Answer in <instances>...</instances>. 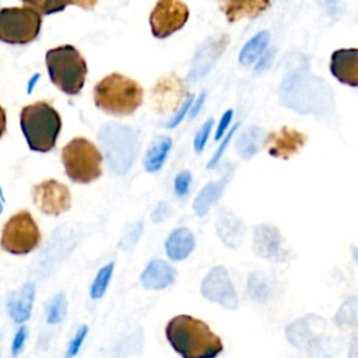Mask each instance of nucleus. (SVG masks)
Returning a JSON list of instances; mask_svg holds the SVG:
<instances>
[{"label": "nucleus", "mask_w": 358, "mask_h": 358, "mask_svg": "<svg viewBox=\"0 0 358 358\" xmlns=\"http://www.w3.org/2000/svg\"><path fill=\"white\" fill-rule=\"evenodd\" d=\"M113 270H115V263L110 262L108 264H105L103 267H101L91 284V288H90V296L92 299H99L103 296V294L106 292L108 289V285L110 282V278H112V274H113Z\"/></svg>", "instance_id": "26"}, {"label": "nucleus", "mask_w": 358, "mask_h": 358, "mask_svg": "<svg viewBox=\"0 0 358 358\" xmlns=\"http://www.w3.org/2000/svg\"><path fill=\"white\" fill-rule=\"evenodd\" d=\"M143 95L140 84L120 73L108 74L94 87L95 106L113 116L134 113L143 103Z\"/></svg>", "instance_id": "2"}, {"label": "nucleus", "mask_w": 358, "mask_h": 358, "mask_svg": "<svg viewBox=\"0 0 358 358\" xmlns=\"http://www.w3.org/2000/svg\"><path fill=\"white\" fill-rule=\"evenodd\" d=\"M98 140L110 171L117 176L126 175L137 155L140 144L138 130L109 123L99 130Z\"/></svg>", "instance_id": "5"}, {"label": "nucleus", "mask_w": 358, "mask_h": 358, "mask_svg": "<svg viewBox=\"0 0 358 358\" xmlns=\"http://www.w3.org/2000/svg\"><path fill=\"white\" fill-rule=\"evenodd\" d=\"M176 280V270L161 259L151 260L141 273L140 281L144 288L159 291L172 285Z\"/></svg>", "instance_id": "17"}, {"label": "nucleus", "mask_w": 358, "mask_h": 358, "mask_svg": "<svg viewBox=\"0 0 358 358\" xmlns=\"http://www.w3.org/2000/svg\"><path fill=\"white\" fill-rule=\"evenodd\" d=\"M141 234H143V222L138 221V222L129 224L123 231V235L119 242V248L123 250H131L133 246L140 239Z\"/></svg>", "instance_id": "30"}, {"label": "nucleus", "mask_w": 358, "mask_h": 358, "mask_svg": "<svg viewBox=\"0 0 358 358\" xmlns=\"http://www.w3.org/2000/svg\"><path fill=\"white\" fill-rule=\"evenodd\" d=\"M171 147H172V138L169 136H158L157 138H154V141L150 144L143 158L144 169L147 172L159 171L166 161Z\"/></svg>", "instance_id": "22"}, {"label": "nucleus", "mask_w": 358, "mask_h": 358, "mask_svg": "<svg viewBox=\"0 0 358 358\" xmlns=\"http://www.w3.org/2000/svg\"><path fill=\"white\" fill-rule=\"evenodd\" d=\"M239 127V123H236L227 134H225V137H224V140H222V143L218 145V148H217V151L213 154V157H211V159L208 161V164H207V168L208 169H213V168H215L217 165H218V162L221 161V158H222V155H224V152H225V150H227V147H228V144L231 143V140H232V136H234V133L236 131V129Z\"/></svg>", "instance_id": "34"}, {"label": "nucleus", "mask_w": 358, "mask_h": 358, "mask_svg": "<svg viewBox=\"0 0 358 358\" xmlns=\"http://www.w3.org/2000/svg\"><path fill=\"white\" fill-rule=\"evenodd\" d=\"M193 98H194V96L190 94V95L187 96V99L183 102L182 108L176 112V115H175L171 120H168V122L165 123V127H168V129H173V127H176V126L183 120V117L186 116V113H187V112H189V109L192 108Z\"/></svg>", "instance_id": "35"}, {"label": "nucleus", "mask_w": 358, "mask_h": 358, "mask_svg": "<svg viewBox=\"0 0 358 358\" xmlns=\"http://www.w3.org/2000/svg\"><path fill=\"white\" fill-rule=\"evenodd\" d=\"M171 214H172L171 206L168 203H165V201H159L155 206V208L152 210V213H151V220L154 222H161V221H164Z\"/></svg>", "instance_id": "37"}, {"label": "nucleus", "mask_w": 358, "mask_h": 358, "mask_svg": "<svg viewBox=\"0 0 358 358\" xmlns=\"http://www.w3.org/2000/svg\"><path fill=\"white\" fill-rule=\"evenodd\" d=\"M67 312V301L63 292H59L55 295V298L52 299V302L48 306V312H46V322L49 324H57L60 323Z\"/></svg>", "instance_id": "29"}, {"label": "nucleus", "mask_w": 358, "mask_h": 358, "mask_svg": "<svg viewBox=\"0 0 358 358\" xmlns=\"http://www.w3.org/2000/svg\"><path fill=\"white\" fill-rule=\"evenodd\" d=\"M35 299V284L25 282L18 291H14L7 298V310L15 323H24L29 319Z\"/></svg>", "instance_id": "19"}, {"label": "nucleus", "mask_w": 358, "mask_h": 358, "mask_svg": "<svg viewBox=\"0 0 358 358\" xmlns=\"http://www.w3.org/2000/svg\"><path fill=\"white\" fill-rule=\"evenodd\" d=\"M322 330H324L323 319L317 315H308L289 323L285 327V336L296 348L305 350L315 358H324L329 350L326 348Z\"/></svg>", "instance_id": "9"}, {"label": "nucleus", "mask_w": 358, "mask_h": 358, "mask_svg": "<svg viewBox=\"0 0 358 358\" xmlns=\"http://www.w3.org/2000/svg\"><path fill=\"white\" fill-rule=\"evenodd\" d=\"M217 235L231 249H238L246 234L245 222L228 210H221L215 221Z\"/></svg>", "instance_id": "16"}, {"label": "nucleus", "mask_w": 358, "mask_h": 358, "mask_svg": "<svg viewBox=\"0 0 358 358\" xmlns=\"http://www.w3.org/2000/svg\"><path fill=\"white\" fill-rule=\"evenodd\" d=\"M20 126L32 151L48 152L56 145L62 119L49 102L38 101L21 109Z\"/></svg>", "instance_id": "3"}, {"label": "nucleus", "mask_w": 358, "mask_h": 358, "mask_svg": "<svg viewBox=\"0 0 358 358\" xmlns=\"http://www.w3.org/2000/svg\"><path fill=\"white\" fill-rule=\"evenodd\" d=\"M204 98H206V92H201L200 96H199V99L196 101L193 109L190 110V112H192V113H190V117H192V119L199 113V110H200V108H201V105H203V102H204Z\"/></svg>", "instance_id": "41"}, {"label": "nucleus", "mask_w": 358, "mask_h": 358, "mask_svg": "<svg viewBox=\"0 0 358 358\" xmlns=\"http://www.w3.org/2000/svg\"><path fill=\"white\" fill-rule=\"evenodd\" d=\"M231 178V171H228L221 179L214 180V182H208L196 196L194 201H193V210L199 217L206 215L210 208L220 200L228 180Z\"/></svg>", "instance_id": "21"}, {"label": "nucleus", "mask_w": 358, "mask_h": 358, "mask_svg": "<svg viewBox=\"0 0 358 358\" xmlns=\"http://www.w3.org/2000/svg\"><path fill=\"white\" fill-rule=\"evenodd\" d=\"M50 81L64 94H78L85 83L87 63L73 45L49 49L45 56Z\"/></svg>", "instance_id": "4"}, {"label": "nucleus", "mask_w": 358, "mask_h": 358, "mask_svg": "<svg viewBox=\"0 0 358 358\" xmlns=\"http://www.w3.org/2000/svg\"><path fill=\"white\" fill-rule=\"evenodd\" d=\"M357 308H358V301L355 296L348 298L338 309V312L334 315V323L340 327L344 326H357L358 319H357Z\"/></svg>", "instance_id": "27"}, {"label": "nucleus", "mask_w": 358, "mask_h": 358, "mask_svg": "<svg viewBox=\"0 0 358 358\" xmlns=\"http://www.w3.org/2000/svg\"><path fill=\"white\" fill-rule=\"evenodd\" d=\"M268 32L267 31H262L257 35H255L253 38H250L242 48L241 53H239V63L242 66H250L253 62H256L260 55L263 53V50L266 49L267 43H268Z\"/></svg>", "instance_id": "24"}, {"label": "nucleus", "mask_w": 358, "mask_h": 358, "mask_svg": "<svg viewBox=\"0 0 358 358\" xmlns=\"http://www.w3.org/2000/svg\"><path fill=\"white\" fill-rule=\"evenodd\" d=\"M331 74L343 84L350 87L358 85V50L338 49L331 53L330 59Z\"/></svg>", "instance_id": "15"}, {"label": "nucleus", "mask_w": 358, "mask_h": 358, "mask_svg": "<svg viewBox=\"0 0 358 358\" xmlns=\"http://www.w3.org/2000/svg\"><path fill=\"white\" fill-rule=\"evenodd\" d=\"M200 294L210 302H215L225 309L239 308L238 294L224 266L213 267L200 284Z\"/></svg>", "instance_id": "11"}, {"label": "nucleus", "mask_w": 358, "mask_h": 358, "mask_svg": "<svg viewBox=\"0 0 358 358\" xmlns=\"http://www.w3.org/2000/svg\"><path fill=\"white\" fill-rule=\"evenodd\" d=\"M221 11L228 22H236L242 18H256L268 7L270 0H218Z\"/></svg>", "instance_id": "18"}, {"label": "nucleus", "mask_w": 358, "mask_h": 358, "mask_svg": "<svg viewBox=\"0 0 358 358\" xmlns=\"http://www.w3.org/2000/svg\"><path fill=\"white\" fill-rule=\"evenodd\" d=\"M264 143V131L260 127H249L246 131L241 134L236 143L238 154L242 159H250L263 145Z\"/></svg>", "instance_id": "23"}, {"label": "nucleus", "mask_w": 358, "mask_h": 358, "mask_svg": "<svg viewBox=\"0 0 358 358\" xmlns=\"http://www.w3.org/2000/svg\"><path fill=\"white\" fill-rule=\"evenodd\" d=\"M189 8L183 0H158L150 14V27L155 38L164 39L183 28Z\"/></svg>", "instance_id": "10"}, {"label": "nucleus", "mask_w": 358, "mask_h": 358, "mask_svg": "<svg viewBox=\"0 0 358 358\" xmlns=\"http://www.w3.org/2000/svg\"><path fill=\"white\" fill-rule=\"evenodd\" d=\"M66 175L76 183H91L102 175V154L84 137L70 140L62 150Z\"/></svg>", "instance_id": "6"}, {"label": "nucleus", "mask_w": 358, "mask_h": 358, "mask_svg": "<svg viewBox=\"0 0 358 358\" xmlns=\"http://www.w3.org/2000/svg\"><path fill=\"white\" fill-rule=\"evenodd\" d=\"M232 115H234V110L232 109H228L224 112V115L221 116L220 119V123L217 126V131H215V140H220L224 137L229 123H231V119H232Z\"/></svg>", "instance_id": "38"}, {"label": "nucleus", "mask_w": 358, "mask_h": 358, "mask_svg": "<svg viewBox=\"0 0 358 358\" xmlns=\"http://www.w3.org/2000/svg\"><path fill=\"white\" fill-rule=\"evenodd\" d=\"M6 129H7V116H6L4 108L0 105V138L6 133Z\"/></svg>", "instance_id": "40"}, {"label": "nucleus", "mask_w": 358, "mask_h": 358, "mask_svg": "<svg viewBox=\"0 0 358 358\" xmlns=\"http://www.w3.org/2000/svg\"><path fill=\"white\" fill-rule=\"evenodd\" d=\"M248 295L256 303H266L270 298V284L259 273H250L248 277Z\"/></svg>", "instance_id": "25"}, {"label": "nucleus", "mask_w": 358, "mask_h": 358, "mask_svg": "<svg viewBox=\"0 0 358 358\" xmlns=\"http://www.w3.org/2000/svg\"><path fill=\"white\" fill-rule=\"evenodd\" d=\"M253 252L259 257L273 263H285L292 259V253L287 248L284 236L278 228L271 224H260L255 227Z\"/></svg>", "instance_id": "12"}, {"label": "nucleus", "mask_w": 358, "mask_h": 358, "mask_svg": "<svg viewBox=\"0 0 358 358\" xmlns=\"http://www.w3.org/2000/svg\"><path fill=\"white\" fill-rule=\"evenodd\" d=\"M27 334H28V329L25 326H21L17 330V333H15V336L13 338V344H11V355L14 358L21 352V350H22V347L25 344V340H27Z\"/></svg>", "instance_id": "36"}, {"label": "nucleus", "mask_w": 358, "mask_h": 358, "mask_svg": "<svg viewBox=\"0 0 358 358\" xmlns=\"http://www.w3.org/2000/svg\"><path fill=\"white\" fill-rule=\"evenodd\" d=\"M213 123H214V119L213 117H208L204 124L200 127V130L197 131V134L194 136V141H193V145H194V152L196 154H200L204 147H206V143L210 137V133H211V129H213Z\"/></svg>", "instance_id": "32"}, {"label": "nucleus", "mask_w": 358, "mask_h": 358, "mask_svg": "<svg viewBox=\"0 0 358 358\" xmlns=\"http://www.w3.org/2000/svg\"><path fill=\"white\" fill-rule=\"evenodd\" d=\"M98 0H69V4L78 6L83 10H92L96 6Z\"/></svg>", "instance_id": "39"}, {"label": "nucleus", "mask_w": 358, "mask_h": 358, "mask_svg": "<svg viewBox=\"0 0 358 358\" xmlns=\"http://www.w3.org/2000/svg\"><path fill=\"white\" fill-rule=\"evenodd\" d=\"M87 334H88V327H87L85 324H83V326H80V327L77 329L76 334L73 336V338H71L70 343H69V347H67V350H66L64 358H74V357L78 354V351H80V348H81V345H83V343H84Z\"/></svg>", "instance_id": "31"}, {"label": "nucleus", "mask_w": 358, "mask_h": 358, "mask_svg": "<svg viewBox=\"0 0 358 358\" xmlns=\"http://www.w3.org/2000/svg\"><path fill=\"white\" fill-rule=\"evenodd\" d=\"M42 17L35 10L24 7L0 8V41L10 45H25L39 35Z\"/></svg>", "instance_id": "7"}, {"label": "nucleus", "mask_w": 358, "mask_h": 358, "mask_svg": "<svg viewBox=\"0 0 358 358\" xmlns=\"http://www.w3.org/2000/svg\"><path fill=\"white\" fill-rule=\"evenodd\" d=\"M32 199L36 207L46 215H60L71 207L69 187L56 179H46L36 183L32 187Z\"/></svg>", "instance_id": "13"}, {"label": "nucleus", "mask_w": 358, "mask_h": 358, "mask_svg": "<svg viewBox=\"0 0 358 358\" xmlns=\"http://www.w3.org/2000/svg\"><path fill=\"white\" fill-rule=\"evenodd\" d=\"M306 143V134L282 126L278 130L270 131L264 137V144L267 148V152L274 158L288 159L292 155H295Z\"/></svg>", "instance_id": "14"}, {"label": "nucleus", "mask_w": 358, "mask_h": 358, "mask_svg": "<svg viewBox=\"0 0 358 358\" xmlns=\"http://www.w3.org/2000/svg\"><path fill=\"white\" fill-rule=\"evenodd\" d=\"M196 245L194 234L185 227L175 228L165 241V252L173 262H180L189 257Z\"/></svg>", "instance_id": "20"}, {"label": "nucleus", "mask_w": 358, "mask_h": 358, "mask_svg": "<svg viewBox=\"0 0 358 358\" xmlns=\"http://www.w3.org/2000/svg\"><path fill=\"white\" fill-rule=\"evenodd\" d=\"M24 6L35 10L41 15H49L63 11L69 6V0H21Z\"/></svg>", "instance_id": "28"}, {"label": "nucleus", "mask_w": 358, "mask_h": 358, "mask_svg": "<svg viewBox=\"0 0 358 358\" xmlns=\"http://www.w3.org/2000/svg\"><path fill=\"white\" fill-rule=\"evenodd\" d=\"M165 336L182 358H217L224 350L221 338L207 323L190 315L173 316L166 323Z\"/></svg>", "instance_id": "1"}, {"label": "nucleus", "mask_w": 358, "mask_h": 358, "mask_svg": "<svg viewBox=\"0 0 358 358\" xmlns=\"http://www.w3.org/2000/svg\"><path fill=\"white\" fill-rule=\"evenodd\" d=\"M190 185H192V172L187 171V169L179 172L175 178V182H173L175 194L178 197H185L189 193Z\"/></svg>", "instance_id": "33"}, {"label": "nucleus", "mask_w": 358, "mask_h": 358, "mask_svg": "<svg viewBox=\"0 0 358 358\" xmlns=\"http://www.w3.org/2000/svg\"><path fill=\"white\" fill-rule=\"evenodd\" d=\"M41 231L28 210L13 214L3 225L0 246L11 255H28L38 248Z\"/></svg>", "instance_id": "8"}]
</instances>
